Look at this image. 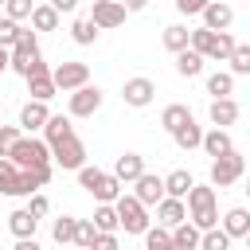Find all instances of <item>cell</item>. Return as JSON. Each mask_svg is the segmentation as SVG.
I'll return each instance as SVG.
<instances>
[{
	"label": "cell",
	"instance_id": "6da1fadb",
	"mask_svg": "<svg viewBox=\"0 0 250 250\" xmlns=\"http://www.w3.org/2000/svg\"><path fill=\"white\" fill-rule=\"evenodd\" d=\"M188 223L195 230H211L219 227V211H215V188L211 184H195L188 191Z\"/></svg>",
	"mask_w": 250,
	"mask_h": 250
},
{
	"label": "cell",
	"instance_id": "7a4b0ae2",
	"mask_svg": "<svg viewBox=\"0 0 250 250\" xmlns=\"http://www.w3.org/2000/svg\"><path fill=\"white\" fill-rule=\"evenodd\" d=\"M8 160L23 172V168H43V164H51V148H47V141L43 137H20L16 145H12V152H8Z\"/></svg>",
	"mask_w": 250,
	"mask_h": 250
},
{
	"label": "cell",
	"instance_id": "3957f363",
	"mask_svg": "<svg viewBox=\"0 0 250 250\" xmlns=\"http://www.w3.org/2000/svg\"><path fill=\"white\" fill-rule=\"evenodd\" d=\"M113 211H117V223H121L125 234H145L148 230V207L137 195H117Z\"/></svg>",
	"mask_w": 250,
	"mask_h": 250
},
{
	"label": "cell",
	"instance_id": "277c9868",
	"mask_svg": "<svg viewBox=\"0 0 250 250\" xmlns=\"http://www.w3.org/2000/svg\"><path fill=\"white\" fill-rule=\"evenodd\" d=\"M242 172H246V160H242V152L230 148L227 156L211 160V188H230V184L242 180Z\"/></svg>",
	"mask_w": 250,
	"mask_h": 250
},
{
	"label": "cell",
	"instance_id": "5b68a950",
	"mask_svg": "<svg viewBox=\"0 0 250 250\" xmlns=\"http://www.w3.org/2000/svg\"><path fill=\"white\" fill-rule=\"evenodd\" d=\"M8 55H12V62H8V66H12L16 74H23V78H27L31 62L39 59V39H35V31H20V39H16V47H12Z\"/></svg>",
	"mask_w": 250,
	"mask_h": 250
},
{
	"label": "cell",
	"instance_id": "8992f818",
	"mask_svg": "<svg viewBox=\"0 0 250 250\" xmlns=\"http://www.w3.org/2000/svg\"><path fill=\"white\" fill-rule=\"evenodd\" d=\"M51 78H55V86H59L62 94H74V90L90 86V66H86V62H59V66L51 70Z\"/></svg>",
	"mask_w": 250,
	"mask_h": 250
},
{
	"label": "cell",
	"instance_id": "52a82bcc",
	"mask_svg": "<svg viewBox=\"0 0 250 250\" xmlns=\"http://www.w3.org/2000/svg\"><path fill=\"white\" fill-rule=\"evenodd\" d=\"M27 94H31V102H51L59 94V86H55V78H51L43 59H35L31 70H27Z\"/></svg>",
	"mask_w": 250,
	"mask_h": 250
},
{
	"label": "cell",
	"instance_id": "ba28073f",
	"mask_svg": "<svg viewBox=\"0 0 250 250\" xmlns=\"http://www.w3.org/2000/svg\"><path fill=\"white\" fill-rule=\"evenodd\" d=\"M51 160H55L59 168H66V172H78V168L86 164V145L78 141V133L66 137V141H59V145H51Z\"/></svg>",
	"mask_w": 250,
	"mask_h": 250
},
{
	"label": "cell",
	"instance_id": "9c48e42d",
	"mask_svg": "<svg viewBox=\"0 0 250 250\" xmlns=\"http://www.w3.org/2000/svg\"><path fill=\"white\" fill-rule=\"evenodd\" d=\"M98 109H102V90H98V86H82V90H74L70 102H66V113H70V117H94Z\"/></svg>",
	"mask_w": 250,
	"mask_h": 250
},
{
	"label": "cell",
	"instance_id": "30bf717a",
	"mask_svg": "<svg viewBox=\"0 0 250 250\" xmlns=\"http://www.w3.org/2000/svg\"><path fill=\"white\" fill-rule=\"evenodd\" d=\"M125 8L117 4V0H94V12H90V20H94V27L98 31H109V27H121L125 23Z\"/></svg>",
	"mask_w": 250,
	"mask_h": 250
},
{
	"label": "cell",
	"instance_id": "8fae6325",
	"mask_svg": "<svg viewBox=\"0 0 250 250\" xmlns=\"http://www.w3.org/2000/svg\"><path fill=\"white\" fill-rule=\"evenodd\" d=\"M121 98H125V105L145 109V105L156 98V82H152V78H129V82L121 86Z\"/></svg>",
	"mask_w": 250,
	"mask_h": 250
},
{
	"label": "cell",
	"instance_id": "7c38bea8",
	"mask_svg": "<svg viewBox=\"0 0 250 250\" xmlns=\"http://www.w3.org/2000/svg\"><path fill=\"white\" fill-rule=\"evenodd\" d=\"M133 195H137L145 207H156V203L164 199V176H152V172L137 176V180H133Z\"/></svg>",
	"mask_w": 250,
	"mask_h": 250
},
{
	"label": "cell",
	"instance_id": "4fadbf2b",
	"mask_svg": "<svg viewBox=\"0 0 250 250\" xmlns=\"http://www.w3.org/2000/svg\"><path fill=\"white\" fill-rule=\"evenodd\" d=\"M180 223H188V203L184 199H160L156 203V227H164V230H176Z\"/></svg>",
	"mask_w": 250,
	"mask_h": 250
},
{
	"label": "cell",
	"instance_id": "5bb4252c",
	"mask_svg": "<svg viewBox=\"0 0 250 250\" xmlns=\"http://www.w3.org/2000/svg\"><path fill=\"white\" fill-rule=\"evenodd\" d=\"M199 16H203V27H207V31H227V27L234 23V8L223 4V0H211Z\"/></svg>",
	"mask_w": 250,
	"mask_h": 250
},
{
	"label": "cell",
	"instance_id": "9a60e30c",
	"mask_svg": "<svg viewBox=\"0 0 250 250\" xmlns=\"http://www.w3.org/2000/svg\"><path fill=\"white\" fill-rule=\"evenodd\" d=\"M207 117H211L215 129H227V125L238 121V102H234V98H215L211 109H207Z\"/></svg>",
	"mask_w": 250,
	"mask_h": 250
},
{
	"label": "cell",
	"instance_id": "2e32d148",
	"mask_svg": "<svg viewBox=\"0 0 250 250\" xmlns=\"http://www.w3.org/2000/svg\"><path fill=\"white\" fill-rule=\"evenodd\" d=\"M47 117H51L47 102H27V105L20 109V133L27 129V137H31L35 129H43V125H47Z\"/></svg>",
	"mask_w": 250,
	"mask_h": 250
},
{
	"label": "cell",
	"instance_id": "e0dca14e",
	"mask_svg": "<svg viewBox=\"0 0 250 250\" xmlns=\"http://www.w3.org/2000/svg\"><path fill=\"white\" fill-rule=\"evenodd\" d=\"M113 176H117L121 184H133L137 176H145V156H141V152H121L117 164H113Z\"/></svg>",
	"mask_w": 250,
	"mask_h": 250
},
{
	"label": "cell",
	"instance_id": "ac0fdd59",
	"mask_svg": "<svg viewBox=\"0 0 250 250\" xmlns=\"http://www.w3.org/2000/svg\"><path fill=\"white\" fill-rule=\"evenodd\" d=\"M47 180H51V164H43V168H23L20 180H16V195H35Z\"/></svg>",
	"mask_w": 250,
	"mask_h": 250
},
{
	"label": "cell",
	"instance_id": "d6986e66",
	"mask_svg": "<svg viewBox=\"0 0 250 250\" xmlns=\"http://www.w3.org/2000/svg\"><path fill=\"white\" fill-rule=\"evenodd\" d=\"M191 188H195V176H191L188 168H176V172L164 176V195H168V199H188Z\"/></svg>",
	"mask_w": 250,
	"mask_h": 250
},
{
	"label": "cell",
	"instance_id": "ffe728a7",
	"mask_svg": "<svg viewBox=\"0 0 250 250\" xmlns=\"http://www.w3.org/2000/svg\"><path fill=\"white\" fill-rule=\"evenodd\" d=\"M66 137H74V125H70V117H62V113H51V117H47V125H43V141H47V148H51V145H59V141H66Z\"/></svg>",
	"mask_w": 250,
	"mask_h": 250
},
{
	"label": "cell",
	"instance_id": "44dd1931",
	"mask_svg": "<svg viewBox=\"0 0 250 250\" xmlns=\"http://www.w3.org/2000/svg\"><path fill=\"white\" fill-rule=\"evenodd\" d=\"M35 227H39V219H35L27 207H16V211L8 215V230H12L16 238H35Z\"/></svg>",
	"mask_w": 250,
	"mask_h": 250
},
{
	"label": "cell",
	"instance_id": "7402d4cb",
	"mask_svg": "<svg viewBox=\"0 0 250 250\" xmlns=\"http://www.w3.org/2000/svg\"><path fill=\"white\" fill-rule=\"evenodd\" d=\"M211 160H219V156H227L234 145H230V133L227 129H211V133H203V145H199Z\"/></svg>",
	"mask_w": 250,
	"mask_h": 250
},
{
	"label": "cell",
	"instance_id": "603a6c76",
	"mask_svg": "<svg viewBox=\"0 0 250 250\" xmlns=\"http://www.w3.org/2000/svg\"><path fill=\"white\" fill-rule=\"evenodd\" d=\"M223 230H227L230 238H246V234H250V211H246V207H230V211L223 215Z\"/></svg>",
	"mask_w": 250,
	"mask_h": 250
},
{
	"label": "cell",
	"instance_id": "cb8c5ba5",
	"mask_svg": "<svg viewBox=\"0 0 250 250\" xmlns=\"http://www.w3.org/2000/svg\"><path fill=\"white\" fill-rule=\"evenodd\" d=\"M172 141H176L180 148H199V145H203V129L195 125V117H188L180 129H172Z\"/></svg>",
	"mask_w": 250,
	"mask_h": 250
},
{
	"label": "cell",
	"instance_id": "d4e9b609",
	"mask_svg": "<svg viewBox=\"0 0 250 250\" xmlns=\"http://www.w3.org/2000/svg\"><path fill=\"white\" fill-rule=\"evenodd\" d=\"M98 203H117V195H121V180L113 176V172H102V180L94 184V191H90Z\"/></svg>",
	"mask_w": 250,
	"mask_h": 250
},
{
	"label": "cell",
	"instance_id": "484cf974",
	"mask_svg": "<svg viewBox=\"0 0 250 250\" xmlns=\"http://www.w3.org/2000/svg\"><path fill=\"white\" fill-rule=\"evenodd\" d=\"M234 35L230 31H215V43H211V51H207V59L211 62H230V55H234Z\"/></svg>",
	"mask_w": 250,
	"mask_h": 250
},
{
	"label": "cell",
	"instance_id": "4316f807",
	"mask_svg": "<svg viewBox=\"0 0 250 250\" xmlns=\"http://www.w3.org/2000/svg\"><path fill=\"white\" fill-rule=\"evenodd\" d=\"M90 223L98 227V234H117V230H121L113 203H98V211H94V219H90Z\"/></svg>",
	"mask_w": 250,
	"mask_h": 250
},
{
	"label": "cell",
	"instance_id": "83f0119b",
	"mask_svg": "<svg viewBox=\"0 0 250 250\" xmlns=\"http://www.w3.org/2000/svg\"><path fill=\"white\" fill-rule=\"evenodd\" d=\"M199 234H203V230H195L191 223H180V227L172 230V246H168V250H199Z\"/></svg>",
	"mask_w": 250,
	"mask_h": 250
},
{
	"label": "cell",
	"instance_id": "f1b7e54d",
	"mask_svg": "<svg viewBox=\"0 0 250 250\" xmlns=\"http://www.w3.org/2000/svg\"><path fill=\"white\" fill-rule=\"evenodd\" d=\"M59 27V12L51 4H35L31 8V31H55Z\"/></svg>",
	"mask_w": 250,
	"mask_h": 250
},
{
	"label": "cell",
	"instance_id": "f546056e",
	"mask_svg": "<svg viewBox=\"0 0 250 250\" xmlns=\"http://www.w3.org/2000/svg\"><path fill=\"white\" fill-rule=\"evenodd\" d=\"M188 39H191V31H188L184 23H168V27H164V47H168L172 55L188 51Z\"/></svg>",
	"mask_w": 250,
	"mask_h": 250
},
{
	"label": "cell",
	"instance_id": "4dcf8cb0",
	"mask_svg": "<svg viewBox=\"0 0 250 250\" xmlns=\"http://www.w3.org/2000/svg\"><path fill=\"white\" fill-rule=\"evenodd\" d=\"M176 70H180L184 78H195V74L203 70V55H199V51H191V47H188V51H180V55H176Z\"/></svg>",
	"mask_w": 250,
	"mask_h": 250
},
{
	"label": "cell",
	"instance_id": "1f68e13d",
	"mask_svg": "<svg viewBox=\"0 0 250 250\" xmlns=\"http://www.w3.org/2000/svg\"><path fill=\"white\" fill-rule=\"evenodd\" d=\"M207 94H215V98H230V94H234V74H230V70H215V74L207 78Z\"/></svg>",
	"mask_w": 250,
	"mask_h": 250
},
{
	"label": "cell",
	"instance_id": "d6a6232c",
	"mask_svg": "<svg viewBox=\"0 0 250 250\" xmlns=\"http://www.w3.org/2000/svg\"><path fill=\"white\" fill-rule=\"evenodd\" d=\"M188 117H191V109H188V105H180V102H172V105H164V113H160V125L172 133V129H180Z\"/></svg>",
	"mask_w": 250,
	"mask_h": 250
},
{
	"label": "cell",
	"instance_id": "836d02e7",
	"mask_svg": "<svg viewBox=\"0 0 250 250\" xmlns=\"http://www.w3.org/2000/svg\"><path fill=\"white\" fill-rule=\"evenodd\" d=\"M199 250H230V234L223 227H211L199 234Z\"/></svg>",
	"mask_w": 250,
	"mask_h": 250
},
{
	"label": "cell",
	"instance_id": "e575fe53",
	"mask_svg": "<svg viewBox=\"0 0 250 250\" xmlns=\"http://www.w3.org/2000/svg\"><path fill=\"white\" fill-rule=\"evenodd\" d=\"M70 39H74V43H82V47H90V43L98 39L94 20H90V16H86V20H74V23H70Z\"/></svg>",
	"mask_w": 250,
	"mask_h": 250
},
{
	"label": "cell",
	"instance_id": "d590c367",
	"mask_svg": "<svg viewBox=\"0 0 250 250\" xmlns=\"http://www.w3.org/2000/svg\"><path fill=\"white\" fill-rule=\"evenodd\" d=\"M74 227H78V219L74 215H62V219L51 223V238L55 242H74Z\"/></svg>",
	"mask_w": 250,
	"mask_h": 250
},
{
	"label": "cell",
	"instance_id": "8d00e7d4",
	"mask_svg": "<svg viewBox=\"0 0 250 250\" xmlns=\"http://www.w3.org/2000/svg\"><path fill=\"white\" fill-rule=\"evenodd\" d=\"M16 180H20V168L8 156H0V191L4 195H16Z\"/></svg>",
	"mask_w": 250,
	"mask_h": 250
},
{
	"label": "cell",
	"instance_id": "74e56055",
	"mask_svg": "<svg viewBox=\"0 0 250 250\" xmlns=\"http://www.w3.org/2000/svg\"><path fill=\"white\" fill-rule=\"evenodd\" d=\"M168 246H172V230H164V227L145 230V250H168Z\"/></svg>",
	"mask_w": 250,
	"mask_h": 250
},
{
	"label": "cell",
	"instance_id": "f35d334b",
	"mask_svg": "<svg viewBox=\"0 0 250 250\" xmlns=\"http://www.w3.org/2000/svg\"><path fill=\"white\" fill-rule=\"evenodd\" d=\"M94 238H98V227H94L90 219H78V227H74V246L90 250V246H94Z\"/></svg>",
	"mask_w": 250,
	"mask_h": 250
},
{
	"label": "cell",
	"instance_id": "ab89813d",
	"mask_svg": "<svg viewBox=\"0 0 250 250\" xmlns=\"http://www.w3.org/2000/svg\"><path fill=\"white\" fill-rule=\"evenodd\" d=\"M211 43H215V31H207V27H195V31H191V39H188V47H191V51H199L203 59H207Z\"/></svg>",
	"mask_w": 250,
	"mask_h": 250
},
{
	"label": "cell",
	"instance_id": "60d3db41",
	"mask_svg": "<svg viewBox=\"0 0 250 250\" xmlns=\"http://www.w3.org/2000/svg\"><path fill=\"white\" fill-rule=\"evenodd\" d=\"M20 31H23V27H20L16 20H8V16H4V20H0V47H4V51H12V47H16V39H20Z\"/></svg>",
	"mask_w": 250,
	"mask_h": 250
},
{
	"label": "cell",
	"instance_id": "b9f144b4",
	"mask_svg": "<svg viewBox=\"0 0 250 250\" xmlns=\"http://www.w3.org/2000/svg\"><path fill=\"white\" fill-rule=\"evenodd\" d=\"M230 74H250V43H238L230 55Z\"/></svg>",
	"mask_w": 250,
	"mask_h": 250
},
{
	"label": "cell",
	"instance_id": "7bdbcfd3",
	"mask_svg": "<svg viewBox=\"0 0 250 250\" xmlns=\"http://www.w3.org/2000/svg\"><path fill=\"white\" fill-rule=\"evenodd\" d=\"M31 8H35L31 0H8V4H4V16L20 23V20H31Z\"/></svg>",
	"mask_w": 250,
	"mask_h": 250
},
{
	"label": "cell",
	"instance_id": "ee69618b",
	"mask_svg": "<svg viewBox=\"0 0 250 250\" xmlns=\"http://www.w3.org/2000/svg\"><path fill=\"white\" fill-rule=\"evenodd\" d=\"M23 133H20V125H0V156H8L12 152V145L20 141Z\"/></svg>",
	"mask_w": 250,
	"mask_h": 250
},
{
	"label": "cell",
	"instance_id": "f6af8a7d",
	"mask_svg": "<svg viewBox=\"0 0 250 250\" xmlns=\"http://www.w3.org/2000/svg\"><path fill=\"white\" fill-rule=\"evenodd\" d=\"M98 180H102V168H98V164H82V168H78V184H82L86 191H94Z\"/></svg>",
	"mask_w": 250,
	"mask_h": 250
},
{
	"label": "cell",
	"instance_id": "bcb514c9",
	"mask_svg": "<svg viewBox=\"0 0 250 250\" xmlns=\"http://www.w3.org/2000/svg\"><path fill=\"white\" fill-rule=\"evenodd\" d=\"M27 211H31L35 219H43V215L51 211V199H47L43 191H35V195H27Z\"/></svg>",
	"mask_w": 250,
	"mask_h": 250
},
{
	"label": "cell",
	"instance_id": "7dc6e473",
	"mask_svg": "<svg viewBox=\"0 0 250 250\" xmlns=\"http://www.w3.org/2000/svg\"><path fill=\"white\" fill-rule=\"evenodd\" d=\"M207 4H211V0H176V8H180L184 16H199Z\"/></svg>",
	"mask_w": 250,
	"mask_h": 250
},
{
	"label": "cell",
	"instance_id": "c3c4849f",
	"mask_svg": "<svg viewBox=\"0 0 250 250\" xmlns=\"http://www.w3.org/2000/svg\"><path fill=\"white\" fill-rule=\"evenodd\" d=\"M94 250H117V234H98L94 238Z\"/></svg>",
	"mask_w": 250,
	"mask_h": 250
},
{
	"label": "cell",
	"instance_id": "681fc988",
	"mask_svg": "<svg viewBox=\"0 0 250 250\" xmlns=\"http://www.w3.org/2000/svg\"><path fill=\"white\" fill-rule=\"evenodd\" d=\"M117 4H121L125 12H145V8H148V0H117Z\"/></svg>",
	"mask_w": 250,
	"mask_h": 250
},
{
	"label": "cell",
	"instance_id": "f907efd6",
	"mask_svg": "<svg viewBox=\"0 0 250 250\" xmlns=\"http://www.w3.org/2000/svg\"><path fill=\"white\" fill-rule=\"evenodd\" d=\"M47 4H51L55 12H74V8H78V0H47Z\"/></svg>",
	"mask_w": 250,
	"mask_h": 250
},
{
	"label": "cell",
	"instance_id": "816d5d0a",
	"mask_svg": "<svg viewBox=\"0 0 250 250\" xmlns=\"http://www.w3.org/2000/svg\"><path fill=\"white\" fill-rule=\"evenodd\" d=\"M16 250H39L35 238H16Z\"/></svg>",
	"mask_w": 250,
	"mask_h": 250
},
{
	"label": "cell",
	"instance_id": "f5cc1de1",
	"mask_svg": "<svg viewBox=\"0 0 250 250\" xmlns=\"http://www.w3.org/2000/svg\"><path fill=\"white\" fill-rule=\"evenodd\" d=\"M8 62H12V55H8V51H4V47H0V74H4V70H8Z\"/></svg>",
	"mask_w": 250,
	"mask_h": 250
},
{
	"label": "cell",
	"instance_id": "db71d44e",
	"mask_svg": "<svg viewBox=\"0 0 250 250\" xmlns=\"http://www.w3.org/2000/svg\"><path fill=\"white\" fill-rule=\"evenodd\" d=\"M246 195H250V180H246Z\"/></svg>",
	"mask_w": 250,
	"mask_h": 250
},
{
	"label": "cell",
	"instance_id": "11a10c76",
	"mask_svg": "<svg viewBox=\"0 0 250 250\" xmlns=\"http://www.w3.org/2000/svg\"><path fill=\"white\" fill-rule=\"evenodd\" d=\"M246 246H250V234H246Z\"/></svg>",
	"mask_w": 250,
	"mask_h": 250
},
{
	"label": "cell",
	"instance_id": "9f6ffc18",
	"mask_svg": "<svg viewBox=\"0 0 250 250\" xmlns=\"http://www.w3.org/2000/svg\"><path fill=\"white\" fill-rule=\"evenodd\" d=\"M0 4H8V0H0Z\"/></svg>",
	"mask_w": 250,
	"mask_h": 250
},
{
	"label": "cell",
	"instance_id": "6f0895ef",
	"mask_svg": "<svg viewBox=\"0 0 250 250\" xmlns=\"http://www.w3.org/2000/svg\"><path fill=\"white\" fill-rule=\"evenodd\" d=\"M0 20H4V16H0Z\"/></svg>",
	"mask_w": 250,
	"mask_h": 250
},
{
	"label": "cell",
	"instance_id": "680465c9",
	"mask_svg": "<svg viewBox=\"0 0 250 250\" xmlns=\"http://www.w3.org/2000/svg\"><path fill=\"white\" fill-rule=\"evenodd\" d=\"M90 250H94V246H90Z\"/></svg>",
	"mask_w": 250,
	"mask_h": 250
}]
</instances>
